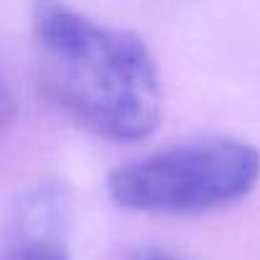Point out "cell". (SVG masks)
<instances>
[{"label":"cell","instance_id":"277c9868","mask_svg":"<svg viewBox=\"0 0 260 260\" xmlns=\"http://www.w3.org/2000/svg\"><path fill=\"white\" fill-rule=\"evenodd\" d=\"M16 120V97L3 77V69H0V138L6 136V130L13 125Z\"/></svg>","mask_w":260,"mask_h":260},{"label":"cell","instance_id":"7a4b0ae2","mask_svg":"<svg viewBox=\"0 0 260 260\" xmlns=\"http://www.w3.org/2000/svg\"><path fill=\"white\" fill-rule=\"evenodd\" d=\"M260 179V151L245 141L181 143L110 174V197L138 212L191 214L232 204Z\"/></svg>","mask_w":260,"mask_h":260},{"label":"cell","instance_id":"5b68a950","mask_svg":"<svg viewBox=\"0 0 260 260\" xmlns=\"http://www.w3.org/2000/svg\"><path fill=\"white\" fill-rule=\"evenodd\" d=\"M127 260H189V257H181L171 250H164V247H153V245H143V247H136L127 252Z\"/></svg>","mask_w":260,"mask_h":260},{"label":"cell","instance_id":"6da1fadb","mask_svg":"<svg viewBox=\"0 0 260 260\" xmlns=\"http://www.w3.org/2000/svg\"><path fill=\"white\" fill-rule=\"evenodd\" d=\"M39 84L77 125L110 141H141L161 117V82L148 46L67 0H34Z\"/></svg>","mask_w":260,"mask_h":260},{"label":"cell","instance_id":"3957f363","mask_svg":"<svg viewBox=\"0 0 260 260\" xmlns=\"http://www.w3.org/2000/svg\"><path fill=\"white\" fill-rule=\"evenodd\" d=\"M67 222L69 194L64 184H39L16 204L0 260H69Z\"/></svg>","mask_w":260,"mask_h":260}]
</instances>
